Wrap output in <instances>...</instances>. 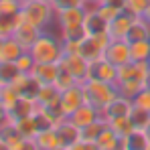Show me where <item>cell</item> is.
Masks as SVG:
<instances>
[{
  "instance_id": "27",
  "label": "cell",
  "mask_w": 150,
  "mask_h": 150,
  "mask_svg": "<svg viewBox=\"0 0 150 150\" xmlns=\"http://www.w3.org/2000/svg\"><path fill=\"white\" fill-rule=\"evenodd\" d=\"M53 85H55L59 91H65V89H69V87H73V85H79V81L59 63V73H57V79H55Z\"/></svg>"
},
{
  "instance_id": "47",
  "label": "cell",
  "mask_w": 150,
  "mask_h": 150,
  "mask_svg": "<svg viewBox=\"0 0 150 150\" xmlns=\"http://www.w3.org/2000/svg\"><path fill=\"white\" fill-rule=\"evenodd\" d=\"M49 2H53V0H49Z\"/></svg>"
},
{
  "instance_id": "49",
  "label": "cell",
  "mask_w": 150,
  "mask_h": 150,
  "mask_svg": "<svg viewBox=\"0 0 150 150\" xmlns=\"http://www.w3.org/2000/svg\"><path fill=\"white\" fill-rule=\"evenodd\" d=\"M148 128H150V126H148Z\"/></svg>"
},
{
  "instance_id": "35",
  "label": "cell",
  "mask_w": 150,
  "mask_h": 150,
  "mask_svg": "<svg viewBox=\"0 0 150 150\" xmlns=\"http://www.w3.org/2000/svg\"><path fill=\"white\" fill-rule=\"evenodd\" d=\"M96 12L100 14L101 18H105V21L110 23V21H114V18H116V16H118L120 12H124V10H120V8H116V6H110V4H105V2H101L100 6L96 8Z\"/></svg>"
},
{
  "instance_id": "45",
  "label": "cell",
  "mask_w": 150,
  "mask_h": 150,
  "mask_svg": "<svg viewBox=\"0 0 150 150\" xmlns=\"http://www.w3.org/2000/svg\"><path fill=\"white\" fill-rule=\"evenodd\" d=\"M142 16H144V18H146V21H148V23H150V6H148V8H146V12H144Z\"/></svg>"
},
{
  "instance_id": "19",
  "label": "cell",
  "mask_w": 150,
  "mask_h": 150,
  "mask_svg": "<svg viewBox=\"0 0 150 150\" xmlns=\"http://www.w3.org/2000/svg\"><path fill=\"white\" fill-rule=\"evenodd\" d=\"M146 39H150V23L144 16H134L126 41L128 43H134V41H146Z\"/></svg>"
},
{
  "instance_id": "22",
  "label": "cell",
  "mask_w": 150,
  "mask_h": 150,
  "mask_svg": "<svg viewBox=\"0 0 150 150\" xmlns=\"http://www.w3.org/2000/svg\"><path fill=\"white\" fill-rule=\"evenodd\" d=\"M108 21L105 18H101L100 14L93 10V12H87L85 14V23H83V28H85V33L87 35H103V33H108Z\"/></svg>"
},
{
  "instance_id": "29",
  "label": "cell",
  "mask_w": 150,
  "mask_h": 150,
  "mask_svg": "<svg viewBox=\"0 0 150 150\" xmlns=\"http://www.w3.org/2000/svg\"><path fill=\"white\" fill-rule=\"evenodd\" d=\"M130 122L134 128H138V130H148L150 126V112L146 110H142V108H132V112H130Z\"/></svg>"
},
{
  "instance_id": "13",
  "label": "cell",
  "mask_w": 150,
  "mask_h": 150,
  "mask_svg": "<svg viewBox=\"0 0 150 150\" xmlns=\"http://www.w3.org/2000/svg\"><path fill=\"white\" fill-rule=\"evenodd\" d=\"M55 130L59 134V140H61L63 148H71L75 142L81 140V128H77L69 118H65L63 122H59V124L55 126Z\"/></svg>"
},
{
  "instance_id": "15",
  "label": "cell",
  "mask_w": 150,
  "mask_h": 150,
  "mask_svg": "<svg viewBox=\"0 0 150 150\" xmlns=\"http://www.w3.org/2000/svg\"><path fill=\"white\" fill-rule=\"evenodd\" d=\"M122 150H150L148 130H138V128H134L128 136L122 138Z\"/></svg>"
},
{
  "instance_id": "8",
  "label": "cell",
  "mask_w": 150,
  "mask_h": 150,
  "mask_svg": "<svg viewBox=\"0 0 150 150\" xmlns=\"http://www.w3.org/2000/svg\"><path fill=\"white\" fill-rule=\"evenodd\" d=\"M103 57L110 63H114L116 67H122L126 63H130L132 61V57H130V43L126 39H112L110 45L103 51Z\"/></svg>"
},
{
  "instance_id": "43",
  "label": "cell",
  "mask_w": 150,
  "mask_h": 150,
  "mask_svg": "<svg viewBox=\"0 0 150 150\" xmlns=\"http://www.w3.org/2000/svg\"><path fill=\"white\" fill-rule=\"evenodd\" d=\"M103 2L110 4V6H116L120 10H126V0H103Z\"/></svg>"
},
{
  "instance_id": "37",
  "label": "cell",
  "mask_w": 150,
  "mask_h": 150,
  "mask_svg": "<svg viewBox=\"0 0 150 150\" xmlns=\"http://www.w3.org/2000/svg\"><path fill=\"white\" fill-rule=\"evenodd\" d=\"M132 101H134V105H136V108H142V110L150 112V85H146L144 89H140V91H138V96H136Z\"/></svg>"
},
{
  "instance_id": "25",
  "label": "cell",
  "mask_w": 150,
  "mask_h": 150,
  "mask_svg": "<svg viewBox=\"0 0 150 150\" xmlns=\"http://www.w3.org/2000/svg\"><path fill=\"white\" fill-rule=\"evenodd\" d=\"M21 75L16 63H6V61H0V87L4 85H12L14 79Z\"/></svg>"
},
{
  "instance_id": "48",
  "label": "cell",
  "mask_w": 150,
  "mask_h": 150,
  "mask_svg": "<svg viewBox=\"0 0 150 150\" xmlns=\"http://www.w3.org/2000/svg\"><path fill=\"white\" fill-rule=\"evenodd\" d=\"M23 2H25V0H23Z\"/></svg>"
},
{
  "instance_id": "41",
  "label": "cell",
  "mask_w": 150,
  "mask_h": 150,
  "mask_svg": "<svg viewBox=\"0 0 150 150\" xmlns=\"http://www.w3.org/2000/svg\"><path fill=\"white\" fill-rule=\"evenodd\" d=\"M6 122H10V116H8V110H6V105L0 101V126H4Z\"/></svg>"
},
{
  "instance_id": "42",
  "label": "cell",
  "mask_w": 150,
  "mask_h": 150,
  "mask_svg": "<svg viewBox=\"0 0 150 150\" xmlns=\"http://www.w3.org/2000/svg\"><path fill=\"white\" fill-rule=\"evenodd\" d=\"M103 0H85V4H83V8H85V12H93L98 6H100Z\"/></svg>"
},
{
  "instance_id": "38",
  "label": "cell",
  "mask_w": 150,
  "mask_h": 150,
  "mask_svg": "<svg viewBox=\"0 0 150 150\" xmlns=\"http://www.w3.org/2000/svg\"><path fill=\"white\" fill-rule=\"evenodd\" d=\"M51 4H53L55 12H59V10H65V8H75V6H83V4H85V0H53Z\"/></svg>"
},
{
  "instance_id": "21",
  "label": "cell",
  "mask_w": 150,
  "mask_h": 150,
  "mask_svg": "<svg viewBox=\"0 0 150 150\" xmlns=\"http://www.w3.org/2000/svg\"><path fill=\"white\" fill-rule=\"evenodd\" d=\"M96 144H98L100 150H122V138H120L110 126H105V128L101 130V134L98 136Z\"/></svg>"
},
{
  "instance_id": "32",
  "label": "cell",
  "mask_w": 150,
  "mask_h": 150,
  "mask_svg": "<svg viewBox=\"0 0 150 150\" xmlns=\"http://www.w3.org/2000/svg\"><path fill=\"white\" fill-rule=\"evenodd\" d=\"M108 126L120 136V138H124V136H128L132 130H134V126H132V122H130V116H126V118H116V120H110L108 122Z\"/></svg>"
},
{
  "instance_id": "14",
  "label": "cell",
  "mask_w": 150,
  "mask_h": 150,
  "mask_svg": "<svg viewBox=\"0 0 150 150\" xmlns=\"http://www.w3.org/2000/svg\"><path fill=\"white\" fill-rule=\"evenodd\" d=\"M132 21H134V14H130L128 10L120 12L114 21H110L108 25V35L112 39H126L128 37V30L132 26Z\"/></svg>"
},
{
  "instance_id": "2",
  "label": "cell",
  "mask_w": 150,
  "mask_h": 150,
  "mask_svg": "<svg viewBox=\"0 0 150 150\" xmlns=\"http://www.w3.org/2000/svg\"><path fill=\"white\" fill-rule=\"evenodd\" d=\"M21 14L41 30H49L55 25V8L49 0H25Z\"/></svg>"
},
{
  "instance_id": "16",
  "label": "cell",
  "mask_w": 150,
  "mask_h": 150,
  "mask_svg": "<svg viewBox=\"0 0 150 150\" xmlns=\"http://www.w3.org/2000/svg\"><path fill=\"white\" fill-rule=\"evenodd\" d=\"M59 73V63H35L30 75L41 83V85H53Z\"/></svg>"
},
{
  "instance_id": "40",
  "label": "cell",
  "mask_w": 150,
  "mask_h": 150,
  "mask_svg": "<svg viewBox=\"0 0 150 150\" xmlns=\"http://www.w3.org/2000/svg\"><path fill=\"white\" fill-rule=\"evenodd\" d=\"M16 150H41V148H39V144L35 142V138H25Z\"/></svg>"
},
{
  "instance_id": "28",
  "label": "cell",
  "mask_w": 150,
  "mask_h": 150,
  "mask_svg": "<svg viewBox=\"0 0 150 150\" xmlns=\"http://www.w3.org/2000/svg\"><path fill=\"white\" fill-rule=\"evenodd\" d=\"M14 126L18 128V132H21L25 138H35L37 132H39V124H37V118H35V116H28V118H23V120H16Z\"/></svg>"
},
{
  "instance_id": "9",
  "label": "cell",
  "mask_w": 150,
  "mask_h": 150,
  "mask_svg": "<svg viewBox=\"0 0 150 150\" xmlns=\"http://www.w3.org/2000/svg\"><path fill=\"white\" fill-rule=\"evenodd\" d=\"M132 108H134V101L130 100V98H126V96H122V93H118L114 100L101 110V118L105 122L116 120V118H126V116H130Z\"/></svg>"
},
{
  "instance_id": "23",
  "label": "cell",
  "mask_w": 150,
  "mask_h": 150,
  "mask_svg": "<svg viewBox=\"0 0 150 150\" xmlns=\"http://www.w3.org/2000/svg\"><path fill=\"white\" fill-rule=\"evenodd\" d=\"M130 57L136 63H150V39L130 43Z\"/></svg>"
},
{
  "instance_id": "1",
  "label": "cell",
  "mask_w": 150,
  "mask_h": 150,
  "mask_svg": "<svg viewBox=\"0 0 150 150\" xmlns=\"http://www.w3.org/2000/svg\"><path fill=\"white\" fill-rule=\"evenodd\" d=\"M28 53L33 55L35 63H59L65 51H63V41L57 33L43 30L41 37L28 49Z\"/></svg>"
},
{
  "instance_id": "11",
  "label": "cell",
  "mask_w": 150,
  "mask_h": 150,
  "mask_svg": "<svg viewBox=\"0 0 150 150\" xmlns=\"http://www.w3.org/2000/svg\"><path fill=\"white\" fill-rule=\"evenodd\" d=\"M41 33H43V30H41L39 26H35L33 23H28L25 16L21 14V18H18V23H16V28H14L12 37H14V39H16L26 51H28L30 47H33V43L41 37Z\"/></svg>"
},
{
  "instance_id": "5",
  "label": "cell",
  "mask_w": 150,
  "mask_h": 150,
  "mask_svg": "<svg viewBox=\"0 0 150 150\" xmlns=\"http://www.w3.org/2000/svg\"><path fill=\"white\" fill-rule=\"evenodd\" d=\"M69 73L73 75L79 83L87 81V73H89V61L81 55V53H63L61 61H59Z\"/></svg>"
},
{
  "instance_id": "31",
  "label": "cell",
  "mask_w": 150,
  "mask_h": 150,
  "mask_svg": "<svg viewBox=\"0 0 150 150\" xmlns=\"http://www.w3.org/2000/svg\"><path fill=\"white\" fill-rule=\"evenodd\" d=\"M18 18H21V14H6V12H0V35H2V37H12Z\"/></svg>"
},
{
  "instance_id": "6",
  "label": "cell",
  "mask_w": 150,
  "mask_h": 150,
  "mask_svg": "<svg viewBox=\"0 0 150 150\" xmlns=\"http://www.w3.org/2000/svg\"><path fill=\"white\" fill-rule=\"evenodd\" d=\"M87 79H98V81H105V83H114L118 81V67L114 63H110L105 57L93 59L89 61V73Z\"/></svg>"
},
{
  "instance_id": "26",
  "label": "cell",
  "mask_w": 150,
  "mask_h": 150,
  "mask_svg": "<svg viewBox=\"0 0 150 150\" xmlns=\"http://www.w3.org/2000/svg\"><path fill=\"white\" fill-rule=\"evenodd\" d=\"M116 87H118V91H120L122 96L134 100V98L138 96V91L146 87V83H142V81H138V79H126V81H120Z\"/></svg>"
},
{
  "instance_id": "10",
  "label": "cell",
  "mask_w": 150,
  "mask_h": 150,
  "mask_svg": "<svg viewBox=\"0 0 150 150\" xmlns=\"http://www.w3.org/2000/svg\"><path fill=\"white\" fill-rule=\"evenodd\" d=\"M81 103H85V93H83V85L81 83L61 91V96H59V105H61L65 118H69Z\"/></svg>"
},
{
  "instance_id": "17",
  "label": "cell",
  "mask_w": 150,
  "mask_h": 150,
  "mask_svg": "<svg viewBox=\"0 0 150 150\" xmlns=\"http://www.w3.org/2000/svg\"><path fill=\"white\" fill-rule=\"evenodd\" d=\"M37 112H39V103L35 100H30V98L21 96V100L10 108L8 116H10V122H16V120H23V118H28V116H35Z\"/></svg>"
},
{
  "instance_id": "24",
  "label": "cell",
  "mask_w": 150,
  "mask_h": 150,
  "mask_svg": "<svg viewBox=\"0 0 150 150\" xmlns=\"http://www.w3.org/2000/svg\"><path fill=\"white\" fill-rule=\"evenodd\" d=\"M59 96H61V91H59L55 85H41L35 101L39 103V108H43V105H53V103L59 101Z\"/></svg>"
},
{
  "instance_id": "30",
  "label": "cell",
  "mask_w": 150,
  "mask_h": 150,
  "mask_svg": "<svg viewBox=\"0 0 150 150\" xmlns=\"http://www.w3.org/2000/svg\"><path fill=\"white\" fill-rule=\"evenodd\" d=\"M108 126V122L100 118V120H96L93 124L85 126V128H81V140H89V142H96L98 140V136L101 134V130Z\"/></svg>"
},
{
  "instance_id": "20",
  "label": "cell",
  "mask_w": 150,
  "mask_h": 150,
  "mask_svg": "<svg viewBox=\"0 0 150 150\" xmlns=\"http://www.w3.org/2000/svg\"><path fill=\"white\" fill-rule=\"evenodd\" d=\"M35 142L39 144L41 150H57L61 148V140H59V134L53 128H45V130H39L37 136H35Z\"/></svg>"
},
{
  "instance_id": "44",
  "label": "cell",
  "mask_w": 150,
  "mask_h": 150,
  "mask_svg": "<svg viewBox=\"0 0 150 150\" xmlns=\"http://www.w3.org/2000/svg\"><path fill=\"white\" fill-rule=\"evenodd\" d=\"M0 150H10V148H8V146H6V142H4L2 138H0Z\"/></svg>"
},
{
  "instance_id": "33",
  "label": "cell",
  "mask_w": 150,
  "mask_h": 150,
  "mask_svg": "<svg viewBox=\"0 0 150 150\" xmlns=\"http://www.w3.org/2000/svg\"><path fill=\"white\" fill-rule=\"evenodd\" d=\"M18 100H21V93H18L12 85H4V87H0V101L6 105L8 112H10V108H12Z\"/></svg>"
},
{
  "instance_id": "3",
  "label": "cell",
  "mask_w": 150,
  "mask_h": 150,
  "mask_svg": "<svg viewBox=\"0 0 150 150\" xmlns=\"http://www.w3.org/2000/svg\"><path fill=\"white\" fill-rule=\"evenodd\" d=\"M81 85H83L85 101L91 103V105H96L100 112L120 93L114 83H105V81H98V79H87V81L81 83Z\"/></svg>"
},
{
  "instance_id": "46",
  "label": "cell",
  "mask_w": 150,
  "mask_h": 150,
  "mask_svg": "<svg viewBox=\"0 0 150 150\" xmlns=\"http://www.w3.org/2000/svg\"><path fill=\"white\" fill-rule=\"evenodd\" d=\"M2 39H4V37H2V35H0V43H2Z\"/></svg>"
},
{
  "instance_id": "12",
  "label": "cell",
  "mask_w": 150,
  "mask_h": 150,
  "mask_svg": "<svg viewBox=\"0 0 150 150\" xmlns=\"http://www.w3.org/2000/svg\"><path fill=\"white\" fill-rule=\"evenodd\" d=\"M100 118H101V112L96 108V105L87 103V101H85V103H81L73 114L69 116V120H71L77 128H85V126L93 124L96 120H100Z\"/></svg>"
},
{
  "instance_id": "39",
  "label": "cell",
  "mask_w": 150,
  "mask_h": 150,
  "mask_svg": "<svg viewBox=\"0 0 150 150\" xmlns=\"http://www.w3.org/2000/svg\"><path fill=\"white\" fill-rule=\"evenodd\" d=\"M71 150H100L98 148V144L96 142H89V140H79V142H75Z\"/></svg>"
},
{
  "instance_id": "36",
  "label": "cell",
  "mask_w": 150,
  "mask_h": 150,
  "mask_svg": "<svg viewBox=\"0 0 150 150\" xmlns=\"http://www.w3.org/2000/svg\"><path fill=\"white\" fill-rule=\"evenodd\" d=\"M14 63H16V67H18V71H21V73H30V71H33V67H35V59H33V55H30L28 51L23 53Z\"/></svg>"
},
{
  "instance_id": "18",
  "label": "cell",
  "mask_w": 150,
  "mask_h": 150,
  "mask_svg": "<svg viewBox=\"0 0 150 150\" xmlns=\"http://www.w3.org/2000/svg\"><path fill=\"white\" fill-rule=\"evenodd\" d=\"M23 53H26V49L14 39V37H4L0 43V61L6 63H14Z\"/></svg>"
},
{
  "instance_id": "7",
  "label": "cell",
  "mask_w": 150,
  "mask_h": 150,
  "mask_svg": "<svg viewBox=\"0 0 150 150\" xmlns=\"http://www.w3.org/2000/svg\"><path fill=\"white\" fill-rule=\"evenodd\" d=\"M110 41H112V37L108 33H103V35H87L83 39V45H81V55L87 61L100 59V57H103V51L110 45Z\"/></svg>"
},
{
  "instance_id": "34",
  "label": "cell",
  "mask_w": 150,
  "mask_h": 150,
  "mask_svg": "<svg viewBox=\"0 0 150 150\" xmlns=\"http://www.w3.org/2000/svg\"><path fill=\"white\" fill-rule=\"evenodd\" d=\"M150 6V0H126V10L134 16H142Z\"/></svg>"
},
{
  "instance_id": "4",
  "label": "cell",
  "mask_w": 150,
  "mask_h": 150,
  "mask_svg": "<svg viewBox=\"0 0 150 150\" xmlns=\"http://www.w3.org/2000/svg\"><path fill=\"white\" fill-rule=\"evenodd\" d=\"M85 8L83 6H75V8H65L55 12V26L57 30H73L79 28L85 23Z\"/></svg>"
}]
</instances>
